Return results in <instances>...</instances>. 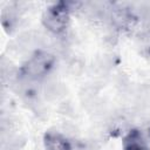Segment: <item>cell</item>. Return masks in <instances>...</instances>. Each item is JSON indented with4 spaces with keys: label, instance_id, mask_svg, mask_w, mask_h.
I'll return each instance as SVG.
<instances>
[{
    "label": "cell",
    "instance_id": "3957f363",
    "mask_svg": "<svg viewBox=\"0 0 150 150\" xmlns=\"http://www.w3.org/2000/svg\"><path fill=\"white\" fill-rule=\"evenodd\" d=\"M123 150H150L146 141L137 129L130 130L122 141Z\"/></svg>",
    "mask_w": 150,
    "mask_h": 150
},
{
    "label": "cell",
    "instance_id": "7a4b0ae2",
    "mask_svg": "<svg viewBox=\"0 0 150 150\" xmlns=\"http://www.w3.org/2000/svg\"><path fill=\"white\" fill-rule=\"evenodd\" d=\"M69 7L66 2H56L49 6L42 14V25L52 33L60 34L69 25Z\"/></svg>",
    "mask_w": 150,
    "mask_h": 150
},
{
    "label": "cell",
    "instance_id": "277c9868",
    "mask_svg": "<svg viewBox=\"0 0 150 150\" xmlns=\"http://www.w3.org/2000/svg\"><path fill=\"white\" fill-rule=\"evenodd\" d=\"M43 142L47 150H71L68 139L57 131H47Z\"/></svg>",
    "mask_w": 150,
    "mask_h": 150
},
{
    "label": "cell",
    "instance_id": "5b68a950",
    "mask_svg": "<svg viewBox=\"0 0 150 150\" xmlns=\"http://www.w3.org/2000/svg\"><path fill=\"white\" fill-rule=\"evenodd\" d=\"M148 132H149V136H150V128H149V130H148Z\"/></svg>",
    "mask_w": 150,
    "mask_h": 150
},
{
    "label": "cell",
    "instance_id": "6da1fadb",
    "mask_svg": "<svg viewBox=\"0 0 150 150\" xmlns=\"http://www.w3.org/2000/svg\"><path fill=\"white\" fill-rule=\"evenodd\" d=\"M55 62L53 54L46 50H36L20 68L21 76L28 80H39L47 75Z\"/></svg>",
    "mask_w": 150,
    "mask_h": 150
}]
</instances>
